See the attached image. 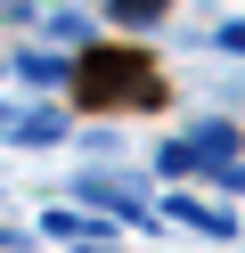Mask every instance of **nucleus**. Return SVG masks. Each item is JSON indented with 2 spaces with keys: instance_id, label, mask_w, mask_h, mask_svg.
Returning <instances> with one entry per match:
<instances>
[{
  "instance_id": "nucleus-1",
  "label": "nucleus",
  "mask_w": 245,
  "mask_h": 253,
  "mask_svg": "<svg viewBox=\"0 0 245 253\" xmlns=\"http://www.w3.org/2000/svg\"><path fill=\"white\" fill-rule=\"evenodd\" d=\"M74 90H82V106H114V98H131V106H155V98H163L139 49H90V57L74 66Z\"/></svg>"
}]
</instances>
